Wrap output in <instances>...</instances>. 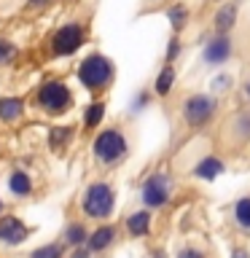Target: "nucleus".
I'll use <instances>...</instances> for the list:
<instances>
[{
    "mask_svg": "<svg viewBox=\"0 0 250 258\" xmlns=\"http://www.w3.org/2000/svg\"><path fill=\"white\" fill-rule=\"evenodd\" d=\"M245 97H247V100H250V81H247V84H245Z\"/></svg>",
    "mask_w": 250,
    "mask_h": 258,
    "instance_id": "32",
    "label": "nucleus"
},
{
    "mask_svg": "<svg viewBox=\"0 0 250 258\" xmlns=\"http://www.w3.org/2000/svg\"><path fill=\"white\" fill-rule=\"evenodd\" d=\"M110 78H113V62L102 54H89L86 59L78 64V81L86 89H92V92L105 89L110 84Z\"/></svg>",
    "mask_w": 250,
    "mask_h": 258,
    "instance_id": "4",
    "label": "nucleus"
},
{
    "mask_svg": "<svg viewBox=\"0 0 250 258\" xmlns=\"http://www.w3.org/2000/svg\"><path fill=\"white\" fill-rule=\"evenodd\" d=\"M24 113V100L19 97H3L0 100V118L3 121H16Z\"/></svg>",
    "mask_w": 250,
    "mask_h": 258,
    "instance_id": "18",
    "label": "nucleus"
},
{
    "mask_svg": "<svg viewBox=\"0 0 250 258\" xmlns=\"http://www.w3.org/2000/svg\"><path fill=\"white\" fill-rule=\"evenodd\" d=\"M148 102H151V94H148V92H137V97L132 100V105H129V108H132V113H140V110L148 108Z\"/></svg>",
    "mask_w": 250,
    "mask_h": 258,
    "instance_id": "26",
    "label": "nucleus"
},
{
    "mask_svg": "<svg viewBox=\"0 0 250 258\" xmlns=\"http://www.w3.org/2000/svg\"><path fill=\"white\" fill-rule=\"evenodd\" d=\"M229 258H250V247L247 245H231L229 247Z\"/></svg>",
    "mask_w": 250,
    "mask_h": 258,
    "instance_id": "28",
    "label": "nucleus"
},
{
    "mask_svg": "<svg viewBox=\"0 0 250 258\" xmlns=\"http://www.w3.org/2000/svg\"><path fill=\"white\" fill-rule=\"evenodd\" d=\"M62 255H65V247L56 245V242H51V245H43V247L32 250L30 258H62Z\"/></svg>",
    "mask_w": 250,
    "mask_h": 258,
    "instance_id": "23",
    "label": "nucleus"
},
{
    "mask_svg": "<svg viewBox=\"0 0 250 258\" xmlns=\"http://www.w3.org/2000/svg\"><path fill=\"white\" fill-rule=\"evenodd\" d=\"M231 221H234V226H237L239 231L250 234V194L239 197L231 205Z\"/></svg>",
    "mask_w": 250,
    "mask_h": 258,
    "instance_id": "15",
    "label": "nucleus"
},
{
    "mask_svg": "<svg viewBox=\"0 0 250 258\" xmlns=\"http://www.w3.org/2000/svg\"><path fill=\"white\" fill-rule=\"evenodd\" d=\"M27 234H30V229L16 215L0 218V239H3L6 245H22V242L27 239Z\"/></svg>",
    "mask_w": 250,
    "mask_h": 258,
    "instance_id": "10",
    "label": "nucleus"
},
{
    "mask_svg": "<svg viewBox=\"0 0 250 258\" xmlns=\"http://www.w3.org/2000/svg\"><path fill=\"white\" fill-rule=\"evenodd\" d=\"M213 3H223V0H213Z\"/></svg>",
    "mask_w": 250,
    "mask_h": 258,
    "instance_id": "33",
    "label": "nucleus"
},
{
    "mask_svg": "<svg viewBox=\"0 0 250 258\" xmlns=\"http://www.w3.org/2000/svg\"><path fill=\"white\" fill-rule=\"evenodd\" d=\"M167 19H169V24H172L175 32H180L185 24H189V8H185L183 3L169 6V8H167Z\"/></svg>",
    "mask_w": 250,
    "mask_h": 258,
    "instance_id": "19",
    "label": "nucleus"
},
{
    "mask_svg": "<svg viewBox=\"0 0 250 258\" xmlns=\"http://www.w3.org/2000/svg\"><path fill=\"white\" fill-rule=\"evenodd\" d=\"M231 86H234V78L229 76V73H221V76H215L213 81H210V89H213V97H215V94H223V92H229Z\"/></svg>",
    "mask_w": 250,
    "mask_h": 258,
    "instance_id": "24",
    "label": "nucleus"
},
{
    "mask_svg": "<svg viewBox=\"0 0 250 258\" xmlns=\"http://www.w3.org/2000/svg\"><path fill=\"white\" fill-rule=\"evenodd\" d=\"M8 188H11L14 197H27L32 191V180L27 172H22V169H14L11 177H8Z\"/></svg>",
    "mask_w": 250,
    "mask_h": 258,
    "instance_id": "17",
    "label": "nucleus"
},
{
    "mask_svg": "<svg viewBox=\"0 0 250 258\" xmlns=\"http://www.w3.org/2000/svg\"><path fill=\"white\" fill-rule=\"evenodd\" d=\"M32 6H48V0H32Z\"/></svg>",
    "mask_w": 250,
    "mask_h": 258,
    "instance_id": "31",
    "label": "nucleus"
},
{
    "mask_svg": "<svg viewBox=\"0 0 250 258\" xmlns=\"http://www.w3.org/2000/svg\"><path fill=\"white\" fill-rule=\"evenodd\" d=\"M177 54H180V40L172 38V40H169V48H167V64H172V59Z\"/></svg>",
    "mask_w": 250,
    "mask_h": 258,
    "instance_id": "29",
    "label": "nucleus"
},
{
    "mask_svg": "<svg viewBox=\"0 0 250 258\" xmlns=\"http://www.w3.org/2000/svg\"><path fill=\"white\" fill-rule=\"evenodd\" d=\"M113 242H116V226L113 223H102L97 226V229L89 234L86 239V247L92 250V253H102V250H108Z\"/></svg>",
    "mask_w": 250,
    "mask_h": 258,
    "instance_id": "14",
    "label": "nucleus"
},
{
    "mask_svg": "<svg viewBox=\"0 0 250 258\" xmlns=\"http://www.w3.org/2000/svg\"><path fill=\"white\" fill-rule=\"evenodd\" d=\"M226 129H229L231 140L237 145H250V105L234 113L231 121L226 124Z\"/></svg>",
    "mask_w": 250,
    "mask_h": 258,
    "instance_id": "11",
    "label": "nucleus"
},
{
    "mask_svg": "<svg viewBox=\"0 0 250 258\" xmlns=\"http://www.w3.org/2000/svg\"><path fill=\"white\" fill-rule=\"evenodd\" d=\"M151 229H153L151 210H135V213L127 218V234H129V237L143 239V237H148V234H151Z\"/></svg>",
    "mask_w": 250,
    "mask_h": 258,
    "instance_id": "13",
    "label": "nucleus"
},
{
    "mask_svg": "<svg viewBox=\"0 0 250 258\" xmlns=\"http://www.w3.org/2000/svg\"><path fill=\"white\" fill-rule=\"evenodd\" d=\"M89 255H92V250H89V247H84V245H81V247H76V253H73L70 258H89Z\"/></svg>",
    "mask_w": 250,
    "mask_h": 258,
    "instance_id": "30",
    "label": "nucleus"
},
{
    "mask_svg": "<svg viewBox=\"0 0 250 258\" xmlns=\"http://www.w3.org/2000/svg\"><path fill=\"white\" fill-rule=\"evenodd\" d=\"M180 116L189 129H207L218 116V100L207 92H194L183 100Z\"/></svg>",
    "mask_w": 250,
    "mask_h": 258,
    "instance_id": "1",
    "label": "nucleus"
},
{
    "mask_svg": "<svg viewBox=\"0 0 250 258\" xmlns=\"http://www.w3.org/2000/svg\"><path fill=\"white\" fill-rule=\"evenodd\" d=\"M175 89V68L172 64H164V68L159 70L156 81H153V92H156L159 97H169Z\"/></svg>",
    "mask_w": 250,
    "mask_h": 258,
    "instance_id": "16",
    "label": "nucleus"
},
{
    "mask_svg": "<svg viewBox=\"0 0 250 258\" xmlns=\"http://www.w3.org/2000/svg\"><path fill=\"white\" fill-rule=\"evenodd\" d=\"M73 140V129L70 126H54L51 129V148L54 151H65Z\"/></svg>",
    "mask_w": 250,
    "mask_h": 258,
    "instance_id": "22",
    "label": "nucleus"
},
{
    "mask_svg": "<svg viewBox=\"0 0 250 258\" xmlns=\"http://www.w3.org/2000/svg\"><path fill=\"white\" fill-rule=\"evenodd\" d=\"M81 210H84V215L94 218V221L110 218L113 210H116V188L105 180L89 183L84 197H81Z\"/></svg>",
    "mask_w": 250,
    "mask_h": 258,
    "instance_id": "2",
    "label": "nucleus"
},
{
    "mask_svg": "<svg viewBox=\"0 0 250 258\" xmlns=\"http://www.w3.org/2000/svg\"><path fill=\"white\" fill-rule=\"evenodd\" d=\"M38 102H40V108H43L46 113L59 116V113L70 110L73 94H70V89L65 86L62 81H46V84L40 86V92H38Z\"/></svg>",
    "mask_w": 250,
    "mask_h": 258,
    "instance_id": "6",
    "label": "nucleus"
},
{
    "mask_svg": "<svg viewBox=\"0 0 250 258\" xmlns=\"http://www.w3.org/2000/svg\"><path fill=\"white\" fill-rule=\"evenodd\" d=\"M140 199L145 210H161L172 202V177L167 172H153L145 177L143 188H140Z\"/></svg>",
    "mask_w": 250,
    "mask_h": 258,
    "instance_id": "5",
    "label": "nucleus"
},
{
    "mask_svg": "<svg viewBox=\"0 0 250 258\" xmlns=\"http://www.w3.org/2000/svg\"><path fill=\"white\" fill-rule=\"evenodd\" d=\"M54 51L59 54V56H68V54H76L81 43H84V32H81L78 24H65V27L56 30V35H54Z\"/></svg>",
    "mask_w": 250,
    "mask_h": 258,
    "instance_id": "9",
    "label": "nucleus"
},
{
    "mask_svg": "<svg viewBox=\"0 0 250 258\" xmlns=\"http://www.w3.org/2000/svg\"><path fill=\"white\" fill-rule=\"evenodd\" d=\"M14 54H16L14 43H8V40H0V64L11 62V59H14Z\"/></svg>",
    "mask_w": 250,
    "mask_h": 258,
    "instance_id": "27",
    "label": "nucleus"
},
{
    "mask_svg": "<svg viewBox=\"0 0 250 258\" xmlns=\"http://www.w3.org/2000/svg\"><path fill=\"white\" fill-rule=\"evenodd\" d=\"M229 172V164L218 153H202V156L191 164V177L199 183H215L218 177Z\"/></svg>",
    "mask_w": 250,
    "mask_h": 258,
    "instance_id": "7",
    "label": "nucleus"
},
{
    "mask_svg": "<svg viewBox=\"0 0 250 258\" xmlns=\"http://www.w3.org/2000/svg\"><path fill=\"white\" fill-rule=\"evenodd\" d=\"M175 258H207V250L199 247V245H183L180 250H177Z\"/></svg>",
    "mask_w": 250,
    "mask_h": 258,
    "instance_id": "25",
    "label": "nucleus"
},
{
    "mask_svg": "<svg viewBox=\"0 0 250 258\" xmlns=\"http://www.w3.org/2000/svg\"><path fill=\"white\" fill-rule=\"evenodd\" d=\"M92 153H94V159L100 161V164L110 167V164H118V161L129 153V143H127V137H124L121 129L110 126V129H102V132L94 137Z\"/></svg>",
    "mask_w": 250,
    "mask_h": 258,
    "instance_id": "3",
    "label": "nucleus"
},
{
    "mask_svg": "<svg viewBox=\"0 0 250 258\" xmlns=\"http://www.w3.org/2000/svg\"><path fill=\"white\" fill-rule=\"evenodd\" d=\"M102 118H105V102H92V105L86 108V113H84V124H86V129L100 126Z\"/></svg>",
    "mask_w": 250,
    "mask_h": 258,
    "instance_id": "21",
    "label": "nucleus"
},
{
    "mask_svg": "<svg viewBox=\"0 0 250 258\" xmlns=\"http://www.w3.org/2000/svg\"><path fill=\"white\" fill-rule=\"evenodd\" d=\"M86 239H89V231H86L84 223H70L68 229H65V242H68V245H73V247L86 245Z\"/></svg>",
    "mask_w": 250,
    "mask_h": 258,
    "instance_id": "20",
    "label": "nucleus"
},
{
    "mask_svg": "<svg viewBox=\"0 0 250 258\" xmlns=\"http://www.w3.org/2000/svg\"><path fill=\"white\" fill-rule=\"evenodd\" d=\"M234 56V40L231 35H215L207 40L205 51H202V59H205V64H213V68H218V64H226Z\"/></svg>",
    "mask_w": 250,
    "mask_h": 258,
    "instance_id": "8",
    "label": "nucleus"
},
{
    "mask_svg": "<svg viewBox=\"0 0 250 258\" xmlns=\"http://www.w3.org/2000/svg\"><path fill=\"white\" fill-rule=\"evenodd\" d=\"M0 210H3V205H0Z\"/></svg>",
    "mask_w": 250,
    "mask_h": 258,
    "instance_id": "34",
    "label": "nucleus"
},
{
    "mask_svg": "<svg viewBox=\"0 0 250 258\" xmlns=\"http://www.w3.org/2000/svg\"><path fill=\"white\" fill-rule=\"evenodd\" d=\"M237 19H239V6L237 3H221L215 19H213L215 35H231V30L237 27Z\"/></svg>",
    "mask_w": 250,
    "mask_h": 258,
    "instance_id": "12",
    "label": "nucleus"
}]
</instances>
